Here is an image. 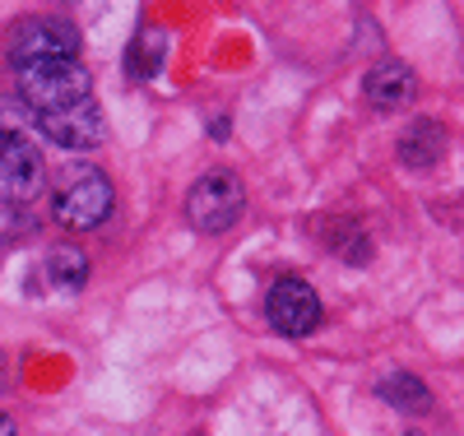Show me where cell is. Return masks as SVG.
Returning a JSON list of instances; mask_svg holds the SVG:
<instances>
[{
	"instance_id": "5b68a950",
	"label": "cell",
	"mask_w": 464,
	"mask_h": 436,
	"mask_svg": "<svg viewBox=\"0 0 464 436\" xmlns=\"http://www.w3.org/2000/svg\"><path fill=\"white\" fill-rule=\"evenodd\" d=\"M47 190V163L33 140H0V205H33Z\"/></svg>"
},
{
	"instance_id": "52a82bcc",
	"label": "cell",
	"mask_w": 464,
	"mask_h": 436,
	"mask_svg": "<svg viewBox=\"0 0 464 436\" xmlns=\"http://www.w3.org/2000/svg\"><path fill=\"white\" fill-rule=\"evenodd\" d=\"M47 56H80V33L65 19H24L10 33V65L24 61H47Z\"/></svg>"
},
{
	"instance_id": "ba28073f",
	"label": "cell",
	"mask_w": 464,
	"mask_h": 436,
	"mask_svg": "<svg viewBox=\"0 0 464 436\" xmlns=\"http://www.w3.org/2000/svg\"><path fill=\"white\" fill-rule=\"evenodd\" d=\"M413 93H418V74L404 61H376L362 79V98L376 111H400L404 102H413Z\"/></svg>"
},
{
	"instance_id": "4fadbf2b",
	"label": "cell",
	"mask_w": 464,
	"mask_h": 436,
	"mask_svg": "<svg viewBox=\"0 0 464 436\" xmlns=\"http://www.w3.org/2000/svg\"><path fill=\"white\" fill-rule=\"evenodd\" d=\"M0 436H19V427H14V418H5V413H0Z\"/></svg>"
},
{
	"instance_id": "8fae6325",
	"label": "cell",
	"mask_w": 464,
	"mask_h": 436,
	"mask_svg": "<svg viewBox=\"0 0 464 436\" xmlns=\"http://www.w3.org/2000/svg\"><path fill=\"white\" fill-rule=\"evenodd\" d=\"M376 394H381V400H391L400 413H428V409H432V390L422 385L413 372H391V376H381Z\"/></svg>"
},
{
	"instance_id": "9c48e42d",
	"label": "cell",
	"mask_w": 464,
	"mask_h": 436,
	"mask_svg": "<svg viewBox=\"0 0 464 436\" xmlns=\"http://www.w3.org/2000/svg\"><path fill=\"white\" fill-rule=\"evenodd\" d=\"M441 158H446V126L432 121V116H422V121H413L400 135V163L404 168H437Z\"/></svg>"
},
{
	"instance_id": "277c9868",
	"label": "cell",
	"mask_w": 464,
	"mask_h": 436,
	"mask_svg": "<svg viewBox=\"0 0 464 436\" xmlns=\"http://www.w3.org/2000/svg\"><path fill=\"white\" fill-rule=\"evenodd\" d=\"M265 315L284 339H302L321 325L325 311H321V297H316L312 284L297 279V274H284V279H275L265 293Z\"/></svg>"
},
{
	"instance_id": "5bb4252c",
	"label": "cell",
	"mask_w": 464,
	"mask_h": 436,
	"mask_svg": "<svg viewBox=\"0 0 464 436\" xmlns=\"http://www.w3.org/2000/svg\"><path fill=\"white\" fill-rule=\"evenodd\" d=\"M0 140H5V135H0Z\"/></svg>"
},
{
	"instance_id": "8992f818",
	"label": "cell",
	"mask_w": 464,
	"mask_h": 436,
	"mask_svg": "<svg viewBox=\"0 0 464 436\" xmlns=\"http://www.w3.org/2000/svg\"><path fill=\"white\" fill-rule=\"evenodd\" d=\"M28 121L43 131L52 144L61 149H98L102 135H107V121H102V107L98 98H80V102H65V107H52V111H33Z\"/></svg>"
},
{
	"instance_id": "7c38bea8",
	"label": "cell",
	"mask_w": 464,
	"mask_h": 436,
	"mask_svg": "<svg viewBox=\"0 0 464 436\" xmlns=\"http://www.w3.org/2000/svg\"><path fill=\"white\" fill-rule=\"evenodd\" d=\"M130 65H135L140 79L163 70V33H159V28H144V33H140V43H135V52H130Z\"/></svg>"
},
{
	"instance_id": "6da1fadb",
	"label": "cell",
	"mask_w": 464,
	"mask_h": 436,
	"mask_svg": "<svg viewBox=\"0 0 464 436\" xmlns=\"http://www.w3.org/2000/svg\"><path fill=\"white\" fill-rule=\"evenodd\" d=\"M14 70V93L24 102V111H52L65 102H80L93 93V74L84 65V56H47V61H24L10 65Z\"/></svg>"
},
{
	"instance_id": "3957f363",
	"label": "cell",
	"mask_w": 464,
	"mask_h": 436,
	"mask_svg": "<svg viewBox=\"0 0 464 436\" xmlns=\"http://www.w3.org/2000/svg\"><path fill=\"white\" fill-rule=\"evenodd\" d=\"M242 214H246V186L232 168H214L186 190V223L205 237L227 232Z\"/></svg>"
},
{
	"instance_id": "7a4b0ae2",
	"label": "cell",
	"mask_w": 464,
	"mask_h": 436,
	"mask_svg": "<svg viewBox=\"0 0 464 436\" xmlns=\"http://www.w3.org/2000/svg\"><path fill=\"white\" fill-rule=\"evenodd\" d=\"M52 209H56V223L74 228V232H89V228H102L107 214L116 209V186L102 168L93 163H70L56 172V190H52Z\"/></svg>"
},
{
	"instance_id": "30bf717a",
	"label": "cell",
	"mask_w": 464,
	"mask_h": 436,
	"mask_svg": "<svg viewBox=\"0 0 464 436\" xmlns=\"http://www.w3.org/2000/svg\"><path fill=\"white\" fill-rule=\"evenodd\" d=\"M43 279L56 293H80L89 284V256L80 247H70V242L65 247H52L47 260H43Z\"/></svg>"
}]
</instances>
